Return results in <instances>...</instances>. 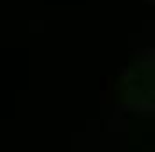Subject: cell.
<instances>
[{
    "instance_id": "obj_1",
    "label": "cell",
    "mask_w": 155,
    "mask_h": 152,
    "mask_svg": "<svg viewBox=\"0 0 155 152\" xmlns=\"http://www.w3.org/2000/svg\"><path fill=\"white\" fill-rule=\"evenodd\" d=\"M120 106L137 117H155V49L140 51L122 71Z\"/></svg>"
}]
</instances>
